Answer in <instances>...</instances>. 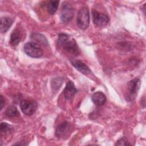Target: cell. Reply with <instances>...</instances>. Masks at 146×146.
I'll use <instances>...</instances> for the list:
<instances>
[{
	"label": "cell",
	"mask_w": 146,
	"mask_h": 146,
	"mask_svg": "<svg viewBox=\"0 0 146 146\" xmlns=\"http://www.w3.org/2000/svg\"><path fill=\"white\" fill-rule=\"evenodd\" d=\"M25 53L32 58H40L43 55V50L40 46L34 42H28L24 46Z\"/></svg>",
	"instance_id": "cell-3"
},
{
	"label": "cell",
	"mask_w": 146,
	"mask_h": 146,
	"mask_svg": "<svg viewBox=\"0 0 146 146\" xmlns=\"http://www.w3.org/2000/svg\"><path fill=\"white\" fill-rule=\"evenodd\" d=\"M130 145V144L128 142V140L125 137H123L119 140L116 144V145Z\"/></svg>",
	"instance_id": "cell-18"
},
{
	"label": "cell",
	"mask_w": 146,
	"mask_h": 146,
	"mask_svg": "<svg viewBox=\"0 0 146 146\" xmlns=\"http://www.w3.org/2000/svg\"><path fill=\"white\" fill-rule=\"evenodd\" d=\"M74 16V9L67 2H63L62 5L60 19L64 23H68L71 21Z\"/></svg>",
	"instance_id": "cell-5"
},
{
	"label": "cell",
	"mask_w": 146,
	"mask_h": 146,
	"mask_svg": "<svg viewBox=\"0 0 146 146\" xmlns=\"http://www.w3.org/2000/svg\"><path fill=\"white\" fill-rule=\"evenodd\" d=\"M92 21L94 25L98 27L106 26L110 22L109 17L102 13H99L96 10H92Z\"/></svg>",
	"instance_id": "cell-6"
},
{
	"label": "cell",
	"mask_w": 146,
	"mask_h": 146,
	"mask_svg": "<svg viewBox=\"0 0 146 146\" xmlns=\"http://www.w3.org/2000/svg\"><path fill=\"white\" fill-rule=\"evenodd\" d=\"M1 103H0V106H1V110L2 109L4 104H5V99L3 98L2 95H1Z\"/></svg>",
	"instance_id": "cell-19"
},
{
	"label": "cell",
	"mask_w": 146,
	"mask_h": 146,
	"mask_svg": "<svg viewBox=\"0 0 146 146\" xmlns=\"http://www.w3.org/2000/svg\"><path fill=\"white\" fill-rule=\"evenodd\" d=\"M71 62L74 67L83 74L88 75L91 73V70L89 67L82 61L80 60H73Z\"/></svg>",
	"instance_id": "cell-10"
},
{
	"label": "cell",
	"mask_w": 146,
	"mask_h": 146,
	"mask_svg": "<svg viewBox=\"0 0 146 146\" xmlns=\"http://www.w3.org/2000/svg\"><path fill=\"white\" fill-rule=\"evenodd\" d=\"M5 114L9 117H17L19 116V111L14 106H9L6 110Z\"/></svg>",
	"instance_id": "cell-16"
},
{
	"label": "cell",
	"mask_w": 146,
	"mask_h": 146,
	"mask_svg": "<svg viewBox=\"0 0 146 146\" xmlns=\"http://www.w3.org/2000/svg\"><path fill=\"white\" fill-rule=\"evenodd\" d=\"M76 92L77 90L75 88L74 83L71 81H68L63 91V95L65 99L67 100L72 99Z\"/></svg>",
	"instance_id": "cell-9"
},
{
	"label": "cell",
	"mask_w": 146,
	"mask_h": 146,
	"mask_svg": "<svg viewBox=\"0 0 146 146\" xmlns=\"http://www.w3.org/2000/svg\"><path fill=\"white\" fill-rule=\"evenodd\" d=\"M77 25L81 29H86L90 24V13L86 7H82L77 15Z\"/></svg>",
	"instance_id": "cell-4"
},
{
	"label": "cell",
	"mask_w": 146,
	"mask_h": 146,
	"mask_svg": "<svg viewBox=\"0 0 146 146\" xmlns=\"http://www.w3.org/2000/svg\"><path fill=\"white\" fill-rule=\"evenodd\" d=\"M141 82L139 78H135L131 80L128 83L125 94V99L128 102L133 101L136 97L140 88Z\"/></svg>",
	"instance_id": "cell-2"
},
{
	"label": "cell",
	"mask_w": 146,
	"mask_h": 146,
	"mask_svg": "<svg viewBox=\"0 0 146 146\" xmlns=\"http://www.w3.org/2000/svg\"><path fill=\"white\" fill-rule=\"evenodd\" d=\"M0 131L3 133H9L13 131V127L7 123H1L0 125Z\"/></svg>",
	"instance_id": "cell-17"
},
{
	"label": "cell",
	"mask_w": 146,
	"mask_h": 146,
	"mask_svg": "<svg viewBox=\"0 0 146 146\" xmlns=\"http://www.w3.org/2000/svg\"><path fill=\"white\" fill-rule=\"evenodd\" d=\"M58 42L60 46L68 52L74 55H78L79 53V50L76 43L74 39H70L67 34H59Z\"/></svg>",
	"instance_id": "cell-1"
},
{
	"label": "cell",
	"mask_w": 146,
	"mask_h": 146,
	"mask_svg": "<svg viewBox=\"0 0 146 146\" xmlns=\"http://www.w3.org/2000/svg\"><path fill=\"white\" fill-rule=\"evenodd\" d=\"M106 95L100 91L95 92L92 96V100L93 103L97 106H103L106 102Z\"/></svg>",
	"instance_id": "cell-11"
},
{
	"label": "cell",
	"mask_w": 146,
	"mask_h": 146,
	"mask_svg": "<svg viewBox=\"0 0 146 146\" xmlns=\"http://www.w3.org/2000/svg\"><path fill=\"white\" fill-rule=\"evenodd\" d=\"M22 111L26 115H31L36 111L37 108L36 103L32 100H23L20 103Z\"/></svg>",
	"instance_id": "cell-7"
},
{
	"label": "cell",
	"mask_w": 146,
	"mask_h": 146,
	"mask_svg": "<svg viewBox=\"0 0 146 146\" xmlns=\"http://www.w3.org/2000/svg\"><path fill=\"white\" fill-rule=\"evenodd\" d=\"M13 20L8 17H4L1 18L0 21V31L6 33L12 25Z\"/></svg>",
	"instance_id": "cell-12"
},
{
	"label": "cell",
	"mask_w": 146,
	"mask_h": 146,
	"mask_svg": "<svg viewBox=\"0 0 146 146\" xmlns=\"http://www.w3.org/2000/svg\"><path fill=\"white\" fill-rule=\"evenodd\" d=\"M59 1H50L47 4V9L50 14L53 15L56 11Z\"/></svg>",
	"instance_id": "cell-14"
},
{
	"label": "cell",
	"mask_w": 146,
	"mask_h": 146,
	"mask_svg": "<svg viewBox=\"0 0 146 146\" xmlns=\"http://www.w3.org/2000/svg\"><path fill=\"white\" fill-rule=\"evenodd\" d=\"M31 38H33L35 41H36L35 43L38 44H46V43L47 44V41L46 39V38L38 33H34L31 35ZM40 45V44H39Z\"/></svg>",
	"instance_id": "cell-15"
},
{
	"label": "cell",
	"mask_w": 146,
	"mask_h": 146,
	"mask_svg": "<svg viewBox=\"0 0 146 146\" xmlns=\"http://www.w3.org/2000/svg\"><path fill=\"white\" fill-rule=\"evenodd\" d=\"M71 125L68 121H63L59 124L56 128L55 135L59 138L67 137L71 132Z\"/></svg>",
	"instance_id": "cell-8"
},
{
	"label": "cell",
	"mask_w": 146,
	"mask_h": 146,
	"mask_svg": "<svg viewBox=\"0 0 146 146\" xmlns=\"http://www.w3.org/2000/svg\"><path fill=\"white\" fill-rule=\"evenodd\" d=\"M21 40V35L20 31L18 30H14L11 35L10 38V43L13 46L17 45Z\"/></svg>",
	"instance_id": "cell-13"
}]
</instances>
